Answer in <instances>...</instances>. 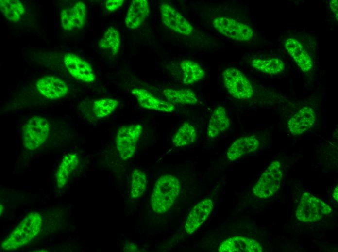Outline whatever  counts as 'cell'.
I'll return each mask as SVG.
<instances>
[{"label":"cell","instance_id":"obj_11","mask_svg":"<svg viewBox=\"0 0 338 252\" xmlns=\"http://www.w3.org/2000/svg\"><path fill=\"white\" fill-rule=\"evenodd\" d=\"M61 27L65 31H72L83 27L87 18L85 4L81 1L64 8L60 13Z\"/></svg>","mask_w":338,"mask_h":252},{"label":"cell","instance_id":"obj_6","mask_svg":"<svg viewBox=\"0 0 338 252\" xmlns=\"http://www.w3.org/2000/svg\"><path fill=\"white\" fill-rule=\"evenodd\" d=\"M282 176L281 163L278 161L272 162L254 186V194L262 199L272 196L279 189Z\"/></svg>","mask_w":338,"mask_h":252},{"label":"cell","instance_id":"obj_24","mask_svg":"<svg viewBox=\"0 0 338 252\" xmlns=\"http://www.w3.org/2000/svg\"><path fill=\"white\" fill-rule=\"evenodd\" d=\"M120 44L121 38L119 32L112 26L106 29L98 43L100 48L109 51L113 56L118 54Z\"/></svg>","mask_w":338,"mask_h":252},{"label":"cell","instance_id":"obj_7","mask_svg":"<svg viewBox=\"0 0 338 252\" xmlns=\"http://www.w3.org/2000/svg\"><path fill=\"white\" fill-rule=\"evenodd\" d=\"M142 131L143 127L140 124L124 125L118 129L115 141L122 159H129L134 156Z\"/></svg>","mask_w":338,"mask_h":252},{"label":"cell","instance_id":"obj_31","mask_svg":"<svg viewBox=\"0 0 338 252\" xmlns=\"http://www.w3.org/2000/svg\"><path fill=\"white\" fill-rule=\"evenodd\" d=\"M329 5L332 12L335 14V17L338 21V2L337 0H331L329 3Z\"/></svg>","mask_w":338,"mask_h":252},{"label":"cell","instance_id":"obj_22","mask_svg":"<svg viewBox=\"0 0 338 252\" xmlns=\"http://www.w3.org/2000/svg\"><path fill=\"white\" fill-rule=\"evenodd\" d=\"M183 73V82L186 85L194 84L205 77L203 69L196 62L184 60L180 63Z\"/></svg>","mask_w":338,"mask_h":252},{"label":"cell","instance_id":"obj_32","mask_svg":"<svg viewBox=\"0 0 338 252\" xmlns=\"http://www.w3.org/2000/svg\"><path fill=\"white\" fill-rule=\"evenodd\" d=\"M126 250L128 252H135L137 250V246L134 243H129L126 246Z\"/></svg>","mask_w":338,"mask_h":252},{"label":"cell","instance_id":"obj_13","mask_svg":"<svg viewBox=\"0 0 338 252\" xmlns=\"http://www.w3.org/2000/svg\"><path fill=\"white\" fill-rule=\"evenodd\" d=\"M131 93L135 97L139 106L144 109L165 113H171L175 109L173 104L156 97L146 89L134 88Z\"/></svg>","mask_w":338,"mask_h":252},{"label":"cell","instance_id":"obj_34","mask_svg":"<svg viewBox=\"0 0 338 252\" xmlns=\"http://www.w3.org/2000/svg\"><path fill=\"white\" fill-rule=\"evenodd\" d=\"M3 211V207L1 205H0V215H1L2 212Z\"/></svg>","mask_w":338,"mask_h":252},{"label":"cell","instance_id":"obj_8","mask_svg":"<svg viewBox=\"0 0 338 252\" xmlns=\"http://www.w3.org/2000/svg\"><path fill=\"white\" fill-rule=\"evenodd\" d=\"M212 25L217 32L233 40L247 41L254 35L251 27L230 17H217L213 19Z\"/></svg>","mask_w":338,"mask_h":252},{"label":"cell","instance_id":"obj_16","mask_svg":"<svg viewBox=\"0 0 338 252\" xmlns=\"http://www.w3.org/2000/svg\"><path fill=\"white\" fill-rule=\"evenodd\" d=\"M150 6L147 0H133L128 8L124 23L130 29L140 27L150 14Z\"/></svg>","mask_w":338,"mask_h":252},{"label":"cell","instance_id":"obj_29","mask_svg":"<svg viewBox=\"0 0 338 252\" xmlns=\"http://www.w3.org/2000/svg\"><path fill=\"white\" fill-rule=\"evenodd\" d=\"M147 187V178L145 173L141 170L135 169L132 173L130 196L132 199H137L141 196Z\"/></svg>","mask_w":338,"mask_h":252},{"label":"cell","instance_id":"obj_15","mask_svg":"<svg viewBox=\"0 0 338 252\" xmlns=\"http://www.w3.org/2000/svg\"><path fill=\"white\" fill-rule=\"evenodd\" d=\"M314 110L308 106L302 107L288 121L287 127L293 135L303 134L311 129L316 121Z\"/></svg>","mask_w":338,"mask_h":252},{"label":"cell","instance_id":"obj_25","mask_svg":"<svg viewBox=\"0 0 338 252\" xmlns=\"http://www.w3.org/2000/svg\"><path fill=\"white\" fill-rule=\"evenodd\" d=\"M197 132L194 126L188 122L184 123L172 137V144L175 147H184L194 142Z\"/></svg>","mask_w":338,"mask_h":252},{"label":"cell","instance_id":"obj_26","mask_svg":"<svg viewBox=\"0 0 338 252\" xmlns=\"http://www.w3.org/2000/svg\"><path fill=\"white\" fill-rule=\"evenodd\" d=\"M252 66L256 70L265 74L275 75L282 72L285 68L283 61L278 58L254 59Z\"/></svg>","mask_w":338,"mask_h":252},{"label":"cell","instance_id":"obj_17","mask_svg":"<svg viewBox=\"0 0 338 252\" xmlns=\"http://www.w3.org/2000/svg\"><path fill=\"white\" fill-rule=\"evenodd\" d=\"M218 251L219 252H262V248L254 239L235 236L222 241Z\"/></svg>","mask_w":338,"mask_h":252},{"label":"cell","instance_id":"obj_21","mask_svg":"<svg viewBox=\"0 0 338 252\" xmlns=\"http://www.w3.org/2000/svg\"><path fill=\"white\" fill-rule=\"evenodd\" d=\"M79 163V158L76 153H69L63 157L55 173V179L59 188L65 186L71 173L77 168Z\"/></svg>","mask_w":338,"mask_h":252},{"label":"cell","instance_id":"obj_33","mask_svg":"<svg viewBox=\"0 0 338 252\" xmlns=\"http://www.w3.org/2000/svg\"><path fill=\"white\" fill-rule=\"evenodd\" d=\"M333 197L334 199L337 201L338 203V185L335 187L333 193Z\"/></svg>","mask_w":338,"mask_h":252},{"label":"cell","instance_id":"obj_9","mask_svg":"<svg viewBox=\"0 0 338 252\" xmlns=\"http://www.w3.org/2000/svg\"><path fill=\"white\" fill-rule=\"evenodd\" d=\"M161 21L167 28L179 34L187 36L193 32L190 22L175 8L167 2L159 6Z\"/></svg>","mask_w":338,"mask_h":252},{"label":"cell","instance_id":"obj_5","mask_svg":"<svg viewBox=\"0 0 338 252\" xmlns=\"http://www.w3.org/2000/svg\"><path fill=\"white\" fill-rule=\"evenodd\" d=\"M224 86L233 97L239 100L248 99L254 94L253 87L247 77L234 67L225 69L222 72Z\"/></svg>","mask_w":338,"mask_h":252},{"label":"cell","instance_id":"obj_4","mask_svg":"<svg viewBox=\"0 0 338 252\" xmlns=\"http://www.w3.org/2000/svg\"><path fill=\"white\" fill-rule=\"evenodd\" d=\"M332 211L322 200L308 192L303 193L296 212L297 219L304 222H316Z\"/></svg>","mask_w":338,"mask_h":252},{"label":"cell","instance_id":"obj_10","mask_svg":"<svg viewBox=\"0 0 338 252\" xmlns=\"http://www.w3.org/2000/svg\"><path fill=\"white\" fill-rule=\"evenodd\" d=\"M64 63L68 73L78 80L85 83L95 80V74L90 64L77 55L65 54Z\"/></svg>","mask_w":338,"mask_h":252},{"label":"cell","instance_id":"obj_23","mask_svg":"<svg viewBox=\"0 0 338 252\" xmlns=\"http://www.w3.org/2000/svg\"><path fill=\"white\" fill-rule=\"evenodd\" d=\"M163 93L167 100L173 105H194L198 102L196 94L190 89L167 88Z\"/></svg>","mask_w":338,"mask_h":252},{"label":"cell","instance_id":"obj_12","mask_svg":"<svg viewBox=\"0 0 338 252\" xmlns=\"http://www.w3.org/2000/svg\"><path fill=\"white\" fill-rule=\"evenodd\" d=\"M35 86L38 92L45 98L51 100L60 99L69 92L67 83L60 78L47 75L39 78Z\"/></svg>","mask_w":338,"mask_h":252},{"label":"cell","instance_id":"obj_3","mask_svg":"<svg viewBox=\"0 0 338 252\" xmlns=\"http://www.w3.org/2000/svg\"><path fill=\"white\" fill-rule=\"evenodd\" d=\"M50 130V125L46 118L36 115L31 117L22 127L24 147L29 150L38 148L48 139Z\"/></svg>","mask_w":338,"mask_h":252},{"label":"cell","instance_id":"obj_28","mask_svg":"<svg viewBox=\"0 0 338 252\" xmlns=\"http://www.w3.org/2000/svg\"><path fill=\"white\" fill-rule=\"evenodd\" d=\"M120 102L112 98H102L96 100L92 105V112L96 118H103L112 113L118 108Z\"/></svg>","mask_w":338,"mask_h":252},{"label":"cell","instance_id":"obj_1","mask_svg":"<svg viewBox=\"0 0 338 252\" xmlns=\"http://www.w3.org/2000/svg\"><path fill=\"white\" fill-rule=\"evenodd\" d=\"M42 223L43 219L39 213H29L3 241L1 248L16 250L27 245L39 234Z\"/></svg>","mask_w":338,"mask_h":252},{"label":"cell","instance_id":"obj_20","mask_svg":"<svg viewBox=\"0 0 338 252\" xmlns=\"http://www.w3.org/2000/svg\"><path fill=\"white\" fill-rule=\"evenodd\" d=\"M230 126V121L225 109L218 106L213 110L207 127V135L210 138H215L225 132Z\"/></svg>","mask_w":338,"mask_h":252},{"label":"cell","instance_id":"obj_2","mask_svg":"<svg viewBox=\"0 0 338 252\" xmlns=\"http://www.w3.org/2000/svg\"><path fill=\"white\" fill-rule=\"evenodd\" d=\"M180 190L178 179L171 174L159 177L155 183L150 198L152 210L157 213H164L172 206Z\"/></svg>","mask_w":338,"mask_h":252},{"label":"cell","instance_id":"obj_18","mask_svg":"<svg viewBox=\"0 0 338 252\" xmlns=\"http://www.w3.org/2000/svg\"><path fill=\"white\" fill-rule=\"evenodd\" d=\"M259 141L254 135L243 136L237 139L227 150V158L234 161L242 156L256 151L259 146Z\"/></svg>","mask_w":338,"mask_h":252},{"label":"cell","instance_id":"obj_19","mask_svg":"<svg viewBox=\"0 0 338 252\" xmlns=\"http://www.w3.org/2000/svg\"><path fill=\"white\" fill-rule=\"evenodd\" d=\"M284 47L303 72H307L311 70L312 59L298 40L293 37L289 38L286 40Z\"/></svg>","mask_w":338,"mask_h":252},{"label":"cell","instance_id":"obj_27","mask_svg":"<svg viewBox=\"0 0 338 252\" xmlns=\"http://www.w3.org/2000/svg\"><path fill=\"white\" fill-rule=\"evenodd\" d=\"M0 9L4 16L9 21H19L25 13V7L18 0H0Z\"/></svg>","mask_w":338,"mask_h":252},{"label":"cell","instance_id":"obj_14","mask_svg":"<svg viewBox=\"0 0 338 252\" xmlns=\"http://www.w3.org/2000/svg\"><path fill=\"white\" fill-rule=\"evenodd\" d=\"M214 206L210 198H205L196 204L189 213L185 224V229L188 234L195 232L210 215Z\"/></svg>","mask_w":338,"mask_h":252},{"label":"cell","instance_id":"obj_30","mask_svg":"<svg viewBox=\"0 0 338 252\" xmlns=\"http://www.w3.org/2000/svg\"><path fill=\"white\" fill-rule=\"evenodd\" d=\"M124 0H107L105 3L107 10L109 12L116 11L124 3Z\"/></svg>","mask_w":338,"mask_h":252}]
</instances>
